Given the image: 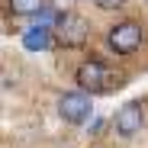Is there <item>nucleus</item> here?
<instances>
[{
    "label": "nucleus",
    "mask_w": 148,
    "mask_h": 148,
    "mask_svg": "<svg viewBox=\"0 0 148 148\" xmlns=\"http://www.w3.org/2000/svg\"><path fill=\"white\" fill-rule=\"evenodd\" d=\"M90 97L87 93H61L58 100V113L64 122H71V126H81V122L90 119Z\"/></svg>",
    "instance_id": "3"
},
{
    "label": "nucleus",
    "mask_w": 148,
    "mask_h": 148,
    "mask_svg": "<svg viewBox=\"0 0 148 148\" xmlns=\"http://www.w3.org/2000/svg\"><path fill=\"white\" fill-rule=\"evenodd\" d=\"M7 3L16 16H32V13H42L45 0H7Z\"/></svg>",
    "instance_id": "7"
},
{
    "label": "nucleus",
    "mask_w": 148,
    "mask_h": 148,
    "mask_svg": "<svg viewBox=\"0 0 148 148\" xmlns=\"http://www.w3.org/2000/svg\"><path fill=\"white\" fill-rule=\"evenodd\" d=\"M142 39H145V32H142L138 23H132V19H126V23H119V26H113L110 36H106L110 48H113V52H119V55H132L135 48L142 45Z\"/></svg>",
    "instance_id": "1"
},
{
    "label": "nucleus",
    "mask_w": 148,
    "mask_h": 148,
    "mask_svg": "<svg viewBox=\"0 0 148 148\" xmlns=\"http://www.w3.org/2000/svg\"><path fill=\"white\" fill-rule=\"evenodd\" d=\"M55 32H58V42H61L64 48H77V45L87 42L90 26H87V19H84V16H77V13H64L61 23L55 26Z\"/></svg>",
    "instance_id": "2"
},
{
    "label": "nucleus",
    "mask_w": 148,
    "mask_h": 148,
    "mask_svg": "<svg viewBox=\"0 0 148 148\" xmlns=\"http://www.w3.org/2000/svg\"><path fill=\"white\" fill-rule=\"evenodd\" d=\"M23 45L29 48V52H45L48 45H52V29L48 26H32L23 32Z\"/></svg>",
    "instance_id": "6"
},
{
    "label": "nucleus",
    "mask_w": 148,
    "mask_h": 148,
    "mask_svg": "<svg viewBox=\"0 0 148 148\" xmlns=\"http://www.w3.org/2000/svg\"><path fill=\"white\" fill-rule=\"evenodd\" d=\"M103 81H106V68H103L100 61H84V64L77 68V84H81L84 90H90V93L103 90Z\"/></svg>",
    "instance_id": "5"
},
{
    "label": "nucleus",
    "mask_w": 148,
    "mask_h": 148,
    "mask_svg": "<svg viewBox=\"0 0 148 148\" xmlns=\"http://www.w3.org/2000/svg\"><path fill=\"white\" fill-rule=\"evenodd\" d=\"M142 126H145V113H142L138 103H126L116 113V132L122 138H132L135 132H142Z\"/></svg>",
    "instance_id": "4"
},
{
    "label": "nucleus",
    "mask_w": 148,
    "mask_h": 148,
    "mask_svg": "<svg viewBox=\"0 0 148 148\" xmlns=\"http://www.w3.org/2000/svg\"><path fill=\"white\" fill-rule=\"evenodd\" d=\"M93 3L100 7V10H116V7H122V3H126V0H93Z\"/></svg>",
    "instance_id": "8"
}]
</instances>
